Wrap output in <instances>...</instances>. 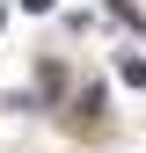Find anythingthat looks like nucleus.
<instances>
[{"label":"nucleus","mask_w":146,"mask_h":153,"mask_svg":"<svg viewBox=\"0 0 146 153\" xmlns=\"http://www.w3.org/2000/svg\"><path fill=\"white\" fill-rule=\"evenodd\" d=\"M102 15H110V22H117V29H132V36H139V29H146V15H139V7H132V0H110V7H102Z\"/></svg>","instance_id":"nucleus-1"},{"label":"nucleus","mask_w":146,"mask_h":153,"mask_svg":"<svg viewBox=\"0 0 146 153\" xmlns=\"http://www.w3.org/2000/svg\"><path fill=\"white\" fill-rule=\"evenodd\" d=\"M117 80H124V88H146V59H124V66H117Z\"/></svg>","instance_id":"nucleus-2"},{"label":"nucleus","mask_w":146,"mask_h":153,"mask_svg":"<svg viewBox=\"0 0 146 153\" xmlns=\"http://www.w3.org/2000/svg\"><path fill=\"white\" fill-rule=\"evenodd\" d=\"M22 7H29V15H51V0H22Z\"/></svg>","instance_id":"nucleus-3"}]
</instances>
